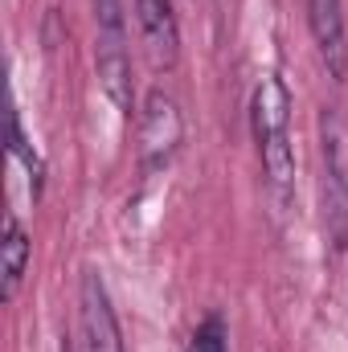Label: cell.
I'll list each match as a JSON object with an SVG mask.
<instances>
[{
  "label": "cell",
  "instance_id": "6",
  "mask_svg": "<svg viewBox=\"0 0 348 352\" xmlns=\"http://www.w3.org/2000/svg\"><path fill=\"white\" fill-rule=\"evenodd\" d=\"M131 4H135V29H140L148 66L173 70L180 62V21H176L173 0H131Z\"/></svg>",
  "mask_w": 348,
  "mask_h": 352
},
{
  "label": "cell",
  "instance_id": "1",
  "mask_svg": "<svg viewBox=\"0 0 348 352\" xmlns=\"http://www.w3.org/2000/svg\"><path fill=\"white\" fill-rule=\"evenodd\" d=\"M250 127L259 144L262 176L274 209L295 201V144H291V90L279 74H262L250 94Z\"/></svg>",
  "mask_w": 348,
  "mask_h": 352
},
{
  "label": "cell",
  "instance_id": "9",
  "mask_svg": "<svg viewBox=\"0 0 348 352\" xmlns=\"http://www.w3.org/2000/svg\"><path fill=\"white\" fill-rule=\"evenodd\" d=\"M8 152H12V160H21L25 164V173H29V188H33V201L41 197V188H45V160L37 156V148L29 144V135H25V127H21V115L17 111H8Z\"/></svg>",
  "mask_w": 348,
  "mask_h": 352
},
{
  "label": "cell",
  "instance_id": "7",
  "mask_svg": "<svg viewBox=\"0 0 348 352\" xmlns=\"http://www.w3.org/2000/svg\"><path fill=\"white\" fill-rule=\"evenodd\" d=\"M307 29L332 82H348V25L340 0H307Z\"/></svg>",
  "mask_w": 348,
  "mask_h": 352
},
{
  "label": "cell",
  "instance_id": "2",
  "mask_svg": "<svg viewBox=\"0 0 348 352\" xmlns=\"http://www.w3.org/2000/svg\"><path fill=\"white\" fill-rule=\"evenodd\" d=\"M94 74L102 94L115 102L119 115L131 119L135 87H131V54H127V25H123V0H94Z\"/></svg>",
  "mask_w": 348,
  "mask_h": 352
},
{
  "label": "cell",
  "instance_id": "3",
  "mask_svg": "<svg viewBox=\"0 0 348 352\" xmlns=\"http://www.w3.org/2000/svg\"><path fill=\"white\" fill-rule=\"evenodd\" d=\"M320 144H324V230L332 250H348V123L336 111L320 115Z\"/></svg>",
  "mask_w": 348,
  "mask_h": 352
},
{
  "label": "cell",
  "instance_id": "4",
  "mask_svg": "<svg viewBox=\"0 0 348 352\" xmlns=\"http://www.w3.org/2000/svg\"><path fill=\"white\" fill-rule=\"evenodd\" d=\"M184 140V115L168 90H152L140 107V173L156 176L173 164Z\"/></svg>",
  "mask_w": 348,
  "mask_h": 352
},
{
  "label": "cell",
  "instance_id": "10",
  "mask_svg": "<svg viewBox=\"0 0 348 352\" xmlns=\"http://www.w3.org/2000/svg\"><path fill=\"white\" fill-rule=\"evenodd\" d=\"M184 352H230V328H226V320H221L217 311H209V316L193 328Z\"/></svg>",
  "mask_w": 348,
  "mask_h": 352
},
{
  "label": "cell",
  "instance_id": "11",
  "mask_svg": "<svg viewBox=\"0 0 348 352\" xmlns=\"http://www.w3.org/2000/svg\"><path fill=\"white\" fill-rule=\"evenodd\" d=\"M58 352H78V349H74V340H70V336H62V349H58Z\"/></svg>",
  "mask_w": 348,
  "mask_h": 352
},
{
  "label": "cell",
  "instance_id": "8",
  "mask_svg": "<svg viewBox=\"0 0 348 352\" xmlns=\"http://www.w3.org/2000/svg\"><path fill=\"white\" fill-rule=\"evenodd\" d=\"M29 263H33V238L25 234V226L8 213L4 217V242H0V274H4V303L17 299L25 274H29Z\"/></svg>",
  "mask_w": 348,
  "mask_h": 352
},
{
  "label": "cell",
  "instance_id": "5",
  "mask_svg": "<svg viewBox=\"0 0 348 352\" xmlns=\"http://www.w3.org/2000/svg\"><path fill=\"white\" fill-rule=\"evenodd\" d=\"M78 328H83V352H127L123 332L107 295V283L98 270H83L78 283Z\"/></svg>",
  "mask_w": 348,
  "mask_h": 352
}]
</instances>
